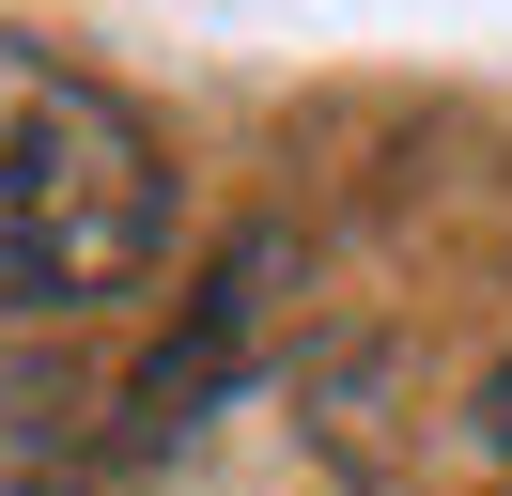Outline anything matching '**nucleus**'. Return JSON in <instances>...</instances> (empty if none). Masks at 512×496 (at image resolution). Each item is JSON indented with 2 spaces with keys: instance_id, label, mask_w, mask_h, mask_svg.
Masks as SVG:
<instances>
[{
  "instance_id": "nucleus-1",
  "label": "nucleus",
  "mask_w": 512,
  "mask_h": 496,
  "mask_svg": "<svg viewBox=\"0 0 512 496\" xmlns=\"http://www.w3.org/2000/svg\"><path fill=\"white\" fill-rule=\"evenodd\" d=\"M171 248V155L94 62L0 31V326L16 310H109Z\"/></svg>"
},
{
  "instance_id": "nucleus-2",
  "label": "nucleus",
  "mask_w": 512,
  "mask_h": 496,
  "mask_svg": "<svg viewBox=\"0 0 512 496\" xmlns=\"http://www.w3.org/2000/svg\"><path fill=\"white\" fill-rule=\"evenodd\" d=\"M481 434H497V465H512V357H497V388H481Z\"/></svg>"
}]
</instances>
